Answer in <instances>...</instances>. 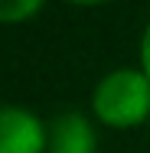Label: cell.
I'll use <instances>...</instances> for the list:
<instances>
[{"mask_svg": "<svg viewBox=\"0 0 150 153\" xmlns=\"http://www.w3.org/2000/svg\"><path fill=\"white\" fill-rule=\"evenodd\" d=\"M49 147V130L39 117L23 108H0V153H43Z\"/></svg>", "mask_w": 150, "mask_h": 153, "instance_id": "7a4b0ae2", "label": "cell"}, {"mask_svg": "<svg viewBox=\"0 0 150 153\" xmlns=\"http://www.w3.org/2000/svg\"><path fill=\"white\" fill-rule=\"evenodd\" d=\"M140 56H144V72H147V78H150V26H147V33H144V46H140Z\"/></svg>", "mask_w": 150, "mask_h": 153, "instance_id": "5b68a950", "label": "cell"}, {"mask_svg": "<svg viewBox=\"0 0 150 153\" xmlns=\"http://www.w3.org/2000/svg\"><path fill=\"white\" fill-rule=\"evenodd\" d=\"M95 114L111 127H131L150 114V78L147 72L118 68L95 88Z\"/></svg>", "mask_w": 150, "mask_h": 153, "instance_id": "6da1fadb", "label": "cell"}, {"mask_svg": "<svg viewBox=\"0 0 150 153\" xmlns=\"http://www.w3.org/2000/svg\"><path fill=\"white\" fill-rule=\"evenodd\" d=\"M98 140L78 111H65L49 124V153H95Z\"/></svg>", "mask_w": 150, "mask_h": 153, "instance_id": "3957f363", "label": "cell"}, {"mask_svg": "<svg viewBox=\"0 0 150 153\" xmlns=\"http://www.w3.org/2000/svg\"><path fill=\"white\" fill-rule=\"evenodd\" d=\"M39 10L36 0H20V3H0V23H16V20H26Z\"/></svg>", "mask_w": 150, "mask_h": 153, "instance_id": "277c9868", "label": "cell"}]
</instances>
